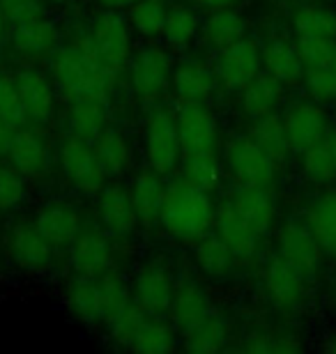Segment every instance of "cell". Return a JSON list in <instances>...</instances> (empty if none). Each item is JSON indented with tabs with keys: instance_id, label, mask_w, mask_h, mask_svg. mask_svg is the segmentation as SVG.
<instances>
[{
	"instance_id": "1",
	"label": "cell",
	"mask_w": 336,
	"mask_h": 354,
	"mask_svg": "<svg viewBox=\"0 0 336 354\" xmlns=\"http://www.w3.org/2000/svg\"><path fill=\"white\" fill-rule=\"evenodd\" d=\"M111 72L97 58L90 30L78 35L71 46H58L51 53V79L65 95L109 99Z\"/></svg>"
},
{
	"instance_id": "2",
	"label": "cell",
	"mask_w": 336,
	"mask_h": 354,
	"mask_svg": "<svg viewBox=\"0 0 336 354\" xmlns=\"http://www.w3.org/2000/svg\"><path fill=\"white\" fill-rule=\"evenodd\" d=\"M214 212L217 207L210 191L182 180L166 189L159 223L173 239L198 242L214 225Z\"/></svg>"
},
{
	"instance_id": "3",
	"label": "cell",
	"mask_w": 336,
	"mask_h": 354,
	"mask_svg": "<svg viewBox=\"0 0 336 354\" xmlns=\"http://www.w3.org/2000/svg\"><path fill=\"white\" fill-rule=\"evenodd\" d=\"M145 159L148 166L159 175L173 173L182 161L180 131H177V118L168 109H157L150 113L145 122Z\"/></svg>"
},
{
	"instance_id": "4",
	"label": "cell",
	"mask_w": 336,
	"mask_h": 354,
	"mask_svg": "<svg viewBox=\"0 0 336 354\" xmlns=\"http://www.w3.org/2000/svg\"><path fill=\"white\" fill-rule=\"evenodd\" d=\"M278 258L292 265L306 281L320 279L325 269V251L320 249L318 239L313 237L306 221L288 218L278 230Z\"/></svg>"
},
{
	"instance_id": "5",
	"label": "cell",
	"mask_w": 336,
	"mask_h": 354,
	"mask_svg": "<svg viewBox=\"0 0 336 354\" xmlns=\"http://www.w3.org/2000/svg\"><path fill=\"white\" fill-rule=\"evenodd\" d=\"M92 46H95L97 58L102 65L116 76L118 69L130 60L132 55V35L130 21H127L118 10H104L97 14L90 26Z\"/></svg>"
},
{
	"instance_id": "6",
	"label": "cell",
	"mask_w": 336,
	"mask_h": 354,
	"mask_svg": "<svg viewBox=\"0 0 336 354\" xmlns=\"http://www.w3.org/2000/svg\"><path fill=\"white\" fill-rule=\"evenodd\" d=\"M60 171L67 177L69 184L81 194H99L104 189L109 175L99 164L90 140L78 136H69L60 145Z\"/></svg>"
},
{
	"instance_id": "7",
	"label": "cell",
	"mask_w": 336,
	"mask_h": 354,
	"mask_svg": "<svg viewBox=\"0 0 336 354\" xmlns=\"http://www.w3.org/2000/svg\"><path fill=\"white\" fill-rule=\"evenodd\" d=\"M226 166L240 187H269L278 168L249 136L233 138L226 145Z\"/></svg>"
},
{
	"instance_id": "8",
	"label": "cell",
	"mask_w": 336,
	"mask_h": 354,
	"mask_svg": "<svg viewBox=\"0 0 336 354\" xmlns=\"http://www.w3.org/2000/svg\"><path fill=\"white\" fill-rule=\"evenodd\" d=\"M177 131H180L182 157L191 154H217L219 122L210 109L198 102H182L177 111Z\"/></svg>"
},
{
	"instance_id": "9",
	"label": "cell",
	"mask_w": 336,
	"mask_h": 354,
	"mask_svg": "<svg viewBox=\"0 0 336 354\" xmlns=\"http://www.w3.org/2000/svg\"><path fill=\"white\" fill-rule=\"evenodd\" d=\"M263 53L254 39L242 37L233 44L219 48L214 74L226 90H242L249 81L260 74Z\"/></svg>"
},
{
	"instance_id": "10",
	"label": "cell",
	"mask_w": 336,
	"mask_h": 354,
	"mask_svg": "<svg viewBox=\"0 0 336 354\" xmlns=\"http://www.w3.org/2000/svg\"><path fill=\"white\" fill-rule=\"evenodd\" d=\"M285 136L290 140L292 152H304L320 143L332 129L330 115L318 102H292L281 113Z\"/></svg>"
},
{
	"instance_id": "11",
	"label": "cell",
	"mask_w": 336,
	"mask_h": 354,
	"mask_svg": "<svg viewBox=\"0 0 336 354\" xmlns=\"http://www.w3.org/2000/svg\"><path fill=\"white\" fill-rule=\"evenodd\" d=\"M170 58L163 48L148 44L132 58V88L143 102H157L170 83Z\"/></svg>"
},
{
	"instance_id": "12",
	"label": "cell",
	"mask_w": 336,
	"mask_h": 354,
	"mask_svg": "<svg viewBox=\"0 0 336 354\" xmlns=\"http://www.w3.org/2000/svg\"><path fill=\"white\" fill-rule=\"evenodd\" d=\"M7 253L14 265L30 274L46 272L53 263V246L42 235L35 221H19L14 225L7 235Z\"/></svg>"
},
{
	"instance_id": "13",
	"label": "cell",
	"mask_w": 336,
	"mask_h": 354,
	"mask_svg": "<svg viewBox=\"0 0 336 354\" xmlns=\"http://www.w3.org/2000/svg\"><path fill=\"white\" fill-rule=\"evenodd\" d=\"M263 290L278 310H295L304 304L309 281L283 258H272L263 269Z\"/></svg>"
},
{
	"instance_id": "14",
	"label": "cell",
	"mask_w": 336,
	"mask_h": 354,
	"mask_svg": "<svg viewBox=\"0 0 336 354\" xmlns=\"http://www.w3.org/2000/svg\"><path fill=\"white\" fill-rule=\"evenodd\" d=\"M175 295L173 276L163 265L150 263L139 269L134 279V301L145 310L148 315H161L170 310Z\"/></svg>"
},
{
	"instance_id": "15",
	"label": "cell",
	"mask_w": 336,
	"mask_h": 354,
	"mask_svg": "<svg viewBox=\"0 0 336 354\" xmlns=\"http://www.w3.org/2000/svg\"><path fill=\"white\" fill-rule=\"evenodd\" d=\"M21 102H24L26 115L30 122L44 127L55 115V88L53 81L37 69H21L14 74Z\"/></svg>"
},
{
	"instance_id": "16",
	"label": "cell",
	"mask_w": 336,
	"mask_h": 354,
	"mask_svg": "<svg viewBox=\"0 0 336 354\" xmlns=\"http://www.w3.org/2000/svg\"><path fill=\"white\" fill-rule=\"evenodd\" d=\"M69 263L78 276H88V279L104 276L113 265V249L109 237L99 230H81L71 242Z\"/></svg>"
},
{
	"instance_id": "17",
	"label": "cell",
	"mask_w": 336,
	"mask_h": 354,
	"mask_svg": "<svg viewBox=\"0 0 336 354\" xmlns=\"http://www.w3.org/2000/svg\"><path fill=\"white\" fill-rule=\"evenodd\" d=\"M214 228H217L221 242L233 251L235 260H245L247 263L258 253L260 235L238 214V209L233 207L231 201L219 205L217 212H214Z\"/></svg>"
},
{
	"instance_id": "18",
	"label": "cell",
	"mask_w": 336,
	"mask_h": 354,
	"mask_svg": "<svg viewBox=\"0 0 336 354\" xmlns=\"http://www.w3.org/2000/svg\"><path fill=\"white\" fill-rule=\"evenodd\" d=\"M35 225L53 249H60V246H71V242L78 237V232L83 230V218L71 203L53 201L37 212Z\"/></svg>"
},
{
	"instance_id": "19",
	"label": "cell",
	"mask_w": 336,
	"mask_h": 354,
	"mask_svg": "<svg viewBox=\"0 0 336 354\" xmlns=\"http://www.w3.org/2000/svg\"><path fill=\"white\" fill-rule=\"evenodd\" d=\"M7 159L28 180H42L51 171V152H48L46 140L26 129L12 136Z\"/></svg>"
},
{
	"instance_id": "20",
	"label": "cell",
	"mask_w": 336,
	"mask_h": 354,
	"mask_svg": "<svg viewBox=\"0 0 336 354\" xmlns=\"http://www.w3.org/2000/svg\"><path fill=\"white\" fill-rule=\"evenodd\" d=\"M99 216L111 235L130 237L139 221L130 191L120 184H104V189L99 191Z\"/></svg>"
},
{
	"instance_id": "21",
	"label": "cell",
	"mask_w": 336,
	"mask_h": 354,
	"mask_svg": "<svg viewBox=\"0 0 336 354\" xmlns=\"http://www.w3.org/2000/svg\"><path fill=\"white\" fill-rule=\"evenodd\" d=\"M233 207L238 209V214L258 232L260 237H265L274 225L276 218V203L267 187H240L231 198Z\"/></svg>"
},
{
	"instance_id": "22",
	"label": "cell",
	"mask_w": 336,
	"mask_h": 354,
	"mask_svg": "<svg viewBox=\"0 0 336 354\" xmlns=\"http://www.w3.org/2000/svg\"><path fill=\"white\" fill-rule=\"evenodd\" d=\"M304 221L325 256L336 260V189H325L311 198L306 205Z\"/></svg>"
},
{
	"instance_id": "23",
	"label": "cell",
	"mask_w": 336,
	"mask_h": 354,
	"mask_svg": "<svg viewBox=\"0 0 336 354\" xmlns=\"http://www.w3.org/2000/svg\"><path fill=\"white\" fill-rule=\"evenodd\" d=\"M109 122V99L71 97L67 109V127L71 136L95 140Z\"/></svg>"
},
{
	"instance_id": "24",
	"label": "cell",
	"mask_w": 336,
	"mask_h": 354,
	"mask_svg": "<svg viewBox=\"0 0 336 354\" xmlns=\"http://www.w3.org/2000/svg\"><path fill=\"white\" fill-rule=\"evenodd\" d=\"M212 310V304L198 283L184 281L175 288L170 313H173V327L180 331V336L189 334L191 329L198 327Z\"/></svg>"
},
{
	"instance_id": "25",
	"label": "cell",
	"mask_w": 336,
	"mask_h": 354,
	"mask_svg": "<svg viewBox=\"0 0 336 354\" xmlns=\"http://www.w3.org/2000/svg\"><path fill=\"white\" fill-rule=\"evenodd\" d=\"M130 196L136 216L143 225H152L154 221H159L163 198H166V184H163L159 173L152 171L150 166L145 171H141L134 177Z\"/></svg>"
},
{
	"instance_id": "26",
	"label": "cell",
	"mask_w": 336,
	"mask_h": 354,
	"mask_svg": "<svg viewBox=\"0 0 336 354\" xmlns=\"http://www.w3.org/2000/svg\"><path fill=\"white\" fill-rule=\"evenodd\" d=\"M95 281L97 279L76 274L65 288V306L71 317L83 324L102 322V292Z\"/></svg>"
},
{
	"instance_id": "27",
	"label": "cell",
	"mask_w": 336,
	"mask_h": 354,
	"mask_svg": "<svg viewBox=\"0 0 336 354\" xmlns=\"http://www.w3.org/2000/svg\"><path fill=\"white\" fill-rule=\"evenodd\" d=\"M260 53L265 74L276 79L281 86H295L297 81L304 79V65L299 60L295 44L285 39H272L265 48H260Z\"/></svg>"
},
{
	"instance_id": "28",
	"label": "cell",
	"mask_w": 336,
	"mask_h": 354,
	"mask_svg": "<svg viewBox=\"0 0 336 354\" xmlns=\"http://www.w3.org/2000/svg\"><path fill=\"white\" fill-rule=\"evenodd\" d=\"M247 136L251 138L254 143L258 145L276 166H283L285 161L290 159L292 147H290L288 136H285L283 120H281V115H276V113L256 118L254 124L249 127Z\"/></svg>"
},
{
	"instance_id": "29",
	"label": "cell",
	"mask_w": 336,
	"mask_h": 354,
	"mask_svg": "<svg viewBox=\"0 0 336 354\" xmlns=\"http://www.w3.org/2000/svg\"><path fill=\"white\" fill-rule=\"evenodd\" d=\"M60 32L55 28L53 21L48 19H37L30 24H19L14 26L12 32V46L24 55H48L58 48Z\"/></svg>"
},
{
	"instance_id": "30",
	"label": "cell",
	"mask_w": 336,
	"mask_h": 354,
	"mask_svg": "<svg viewBox=\"0 0 336 354\" xmlns=\"http://www.w3.org/2000/svg\"><path fill=\"white\" fill-rule=\"evenodd\" d=\"M217 74L214 69L201 65V62H182L170 74V86L180 102H201L217 88Z\"/></svg>"
},
{
	"instance_id": "31",
	"label": "cell",
	"mask_w": 336,
	"mask_h": 354,
	"mask_svg": "<svg viewBox=\"0 0 336 354\" xmlns=\"http://www.w3.org/2000/svg\"><path fill=\"white\" fill-rule=\"evenodd\" d=\"M92 150H95L99 164H102V168L109 177H120L132 168V161H134L132 145H130V140L125 138L123 131L106 127L95 138Z\"/></svg>"
},
{
	"instance_id": "32",
	"label": "cell",
	"mask_w": 336,
	"mask_h": 354,
	"mask_svg": "<svg viewBox=\"0 0 336 354\" xmlns=\"http://www.w3.org/2000/svg\"><path fill=\"white\" fill-rule=\"evenodd\" d=\"M283 86L269 74H258L254 81H249L242 88V109L249 118H263L276 111L278 102H281Z\"/></svg>"
},
{
	"instance_id": "33",
	"label": "cell",
	"mask_w": 336,
	"mask_h": 354,
	"mask_svg": "<svg viewBox=\"0 0 336 354\" xmlns=\"http://www.w3.org/2000/svg\"><path fill=\"white\" fill-rule=\"evenodd\" d=\"M203 37L207 44L224 48L233 41L242 39L247 35V21L242 14L228 10V7H217V12H212L210 17L203 21L201 26Z\"/></svg>"
},
{
	"instance_id": "34",
	"label": "cell",
	"mask_w": 336,
	"mask_h": 354,
	"mask_svg": "<svg viewBox=\"0 0 336 354\" xmlns=\"http://www.w3.org/2000/svg\"><path fill=\"white\" fill-rule=\"evenodd\" d=\"M175 327H170L163 320H152V317H143L139 327L134 329V334L127 343L125 350L134 352H148V354H159L175 348Z\"/></svg>"
},
{
	"instance_id": "35",
	"label": "cell",
	"mask_w": 336,
	"mask_h": 354,
	"mask_svg": "<svg viewBox=\"0 0 336 354\" xmlns=\"http://www.w3.org/2000/svg\"><path fill=\"white\" fill-rule=\"evenodd\" d=\"M228 336H231V331H228V322L217 313V310H212V313L207 315L198 327H194L189 334L182 336L184 338V350L198 352V354L219 352V350L226 348Z\"/></svg>"
},
{
	"instance_id": "36",
	"label": "cell",
	"mask_w": 336,
	"mask_h": 354,
	"mask_svg": "<svg viewBox=\"0 0 336 354\" xmlns=\"http://www.w3.org/2000/svg\"><path fill=\"white\" fill-rule=\"evenodd\" d=\"M194 258H196L198 269H201L203 274L212 276V279H224V276L231 274L235 267L233 251L221 242L219 235L198 239Z\"/></svg>"
},
{
	"instance_id": "37",
	"label": "cell",
	"mask_w": 336,
	"mask_h": 354,
	"mask_svg": "<svg viewBox=\"0 0 336 354\" xmlns=\"http://www.w3.org/2000/svg\"><path fill=\"white\" fill-rule=\"evenodd\" d=\"M99 292H102V322L111 327L132 304L130 283L118 272L109 269L104 276H99Z\"/></svg>"
},
{
	"instance_id": "38",
	"label": "cell",
	"mask_w": 336,
	"mask_h": 354,
	"mask_svg": "<svg viewBox=\"0 0 336 354\" xmlns=\"http://www.w3.org/2000/svg\"><path fill=\"white\" fill-rule=\"evenodd\" d=\"M292 28L297 35H313V37L336 39V10L304 3L292 14Z\"/></svg>"
},
{
	"instance_id": "39",
	"label": "cell",
	"mask_w": 336,
	"mask_h": 354,
	"mask_svg": "<svg viewBox=\"0 0 336 354\" xmlns=\"http://www.w3.org/2000/svg\"><path fill=\"white\" fill-rule=\"evenodd\" d=\"M203 19L196 10H191L187 5L173 7L166 14V26H163V37L170 46L184 48L196 39V35L201 32Z\"/></svg>"
},
{
	"instance_id": "40",
	"label": "cell",
	"mask_w": 336,
	"mask_h": 354,
	"mask_svg": "<svg viewBox=\"0 0 336 354\" xmlns=\"http://www.w3.org/2000/svg\"><path fill=\"white\" fill-rule=\"evenodd\" d=\"M302 175L313 187H332V184H336V168L325 138L302 152Z\"/></svg>"
},
{
	"instance_id": "41",
	"label": "cell",
	"mask_w": 336,
	"mask_h": 354,
	"mask_svg": "<svg viewBox=\"0 0 336 354\" xmlns=\"http://www.w3.org/2000/svg\"><path fill=\"white\" fill-rule=\"evenodd\" d=\"M166 14L168 10L161 0H139L130 7L127 21L143 37H159L166 26Z\"/></svg>"
},
{
	"instance_id": "42",
	"label": "cell",
	"mask_w": 336,
	"mask_h": 354,
	"mask_svg": "<svg viewBox=\"0 0 336 354\" xmlns=\"http://www.w3.org/2000/svg\"><path fill=\"white\" fill-rule=\"evenodd\" d=\"M182 180L205 191L214 189L221 180V166L217 154H191V157H182Z\"/></svg>"
},
{
	"instance_id": "43",
	"label": "cell",
	"mask_w": 336,
	"mask_h": 354,
	"mask_svg": "<svg viewBox=\"0 0 336 354\" xmlns=\"http://www.w3.org/2000/svg\"><path fill=\"white\" fill-rule=\"evenodd\" d=\"M0 118H3L7 124H12L14 129L24 127L28 120L24 102H21V95H19L17 76H12V74H0Z\"/></svg>"
},
{
	"instance_id": "44",
	"label": "cell",
	"mask_w": 336,
	"mask_h": 354,
	"mask_svg": "<svg viewBox=\"0 0 336 354\" xmlns=\"http://www.w3.org/2000/svg\"><path fill=\"white\" fill-rule=\"evenodd\" d=\"M336 39L313 37V35H297L295 48L299 53V60L306 69H325L330 67V55Z\"/></svg>"
},
{
	"instance_id": "45",
	"label": "cell",
	"mask_w": 336,
	"mask_h": 354,
	"mask_svg": "<svg viewBox=\"0 0 336 354\" xmlns=\"http://www.w3.org/2000/svg\"><path fill=\"white\" fill-rule=\"evenodd\" d=\"M304 90L313 102L330 104L336 102V72L325 69H306L304 72Z\"/></svg>"
},
{
	"instance_id": "46",
	"label": "cell",
	"mask_w": 336,
	"mask_h": 354,
	"mask_svg": "<svg viewBox=\"0 0 336 354\" xmlns=\"http://www.w3.org/2000/svg\"><path fill=\"white\" fill-rule=\"evenodd\" d=\"M26 198V182L12 164H0V212H10Z\"/></svg>"
},
{
	"instance_id": "47",
	"label": "cell",
	"mask_w": 336,
	"mask_h": 354,
	"mask_svg": "<svg viewBox=\"0 0 336 354\" xmlns=\"http://www.w3.org/2000/svg\"><path fill=\"white\" fill-rule=\"evenodd\" d=\"M5 17L10 24H30V21L44 19V5L42 0H0Z\"/></svg>"
},
{
	"instance_id": "48",
	"label": "cell",
	"mask_w": 336,
	"mask_h": 354,
	"mask_svg": "<svg viewBox=\"0 0 336 354\" xmlns=\"http://www.w3.org/2000/svg\"><path fill=\"white\" fill-rule=\"evenodd\" d=\"M12 136H14V127L7 124L3 118H0V157L7 154V147L12 143Z\"/></svg>"
},
{
	"instance_id": "49",
	"label": "cell",
	"mask_w": 336,
	"mask_h": 354,
	"mask_svg": "<svg viewBox=\"0 0 336 354\" xmlns=\"http://www.w3.org/2000/svg\"><path fill=\"white\" fill-rule=\"evenodd\" d=\"M139 0H99V5H104V10H130Z\"/></svg>"
},
{
	"instance_id": "50",
	"label": "cell",
	"mask_w": 336,
	"mask_h": 354,
	"mask_svg": "<svg viewBox=\"0 0 336 354\" xmlns=\"http://www.w3.org/2000/svg\"><path fill=\"white\" fill-rule=\"evenodd\" d=\"M325 143H327V150L332 154V161H334V168H336V131L330 129V133L325 136Z\"/></svg>"
},
{
	"instance_id": "51",
	"label": "cell",
	"mask_w": 336,
	"mask_h": 354,
	"mask_svg": "<svg viewBox=\"0 0 336 354\" xmlns=\"http://www.w3.org/2000/svg\"><path fill=\"white\" fill-rule=\"evenodd\" d=\"M320 350L327 352V354H336V334L325 336V341L320 343Z\"/></svg>"
},
{
	"instance_id": "52",
	"label": "cell",
	"mask_w": 336,
	"mask_h": 354,
	"mask_svg": "<svg viewBox=\"0 0 336 354\" xmlns=\"http://www.w3.org/2000/svg\"><path fill=\"white\" fill-rule=\"evenodd\" d=\"M198 3L210 5V7H228L231 3H235V0H198Z\"/></svg>"
},
{
	"instance_id": "53",
	"label": "cell",
	"mask_w": 336,
	"mask_h": 354,
	"mask_svg": "<svg viewBox=\"0 0 336 354\" xmlns=\"http://www.w3.org/2000/svg\"><path fill=\"white\" fill-rule=\"evenodd\" d=\"M5 30H7V17H5L3 7H0V39L5 37Z\"/></svg>"
},
{
	"instance_id": "54",
	"label": "cell",
	"mask_w": 336,
	"mask_h": 354,
	"mask_svg": "<svg viewBox=\"0 0 336 354\" xmlns=\"http://www.w3.org/2000/svg\"><path fill=\"white\" fill-rule=\"evenodd\" d=\"M330 69H332V72H336V41L332 46V55H330Z\"/></svg>"
},
{
	"instance_id": "55",
	"label": "cell",
	"mask_w": 336,
	"mask_h": 354,
	"mask_svg": "<svg viewBox=\"0 0 336 354\" xmlns=\"http://www.w3.org/2000/svg\"><path fill=\"white\" fill-rule=\"evenodd\" d=\"M332 308H334V313H336V281H334V286H332Z\"/></svg>"
},
{
	"instance_id": "56",
	"label": "cell",
	"mask_w": 336,
	"mask_h": 354,
	"mask_svg": "<svg viewBox=\"0 0 336 354\" xmlns=\"http://www.w3.org/2000/svg\"><path fill=\"white\" fill-rule=\"evenodd\" d=\"M297 3H316V0H297Z\"/></svg>"
},
{
	"instance_id": "57",
	"label": "cell",
	"mask_w": 336,
	"mask_h": 354,
	"mask_svg": "<svg viewBox=\"0 0 336 354\" xmlns=\"http://www.w3.org/2000/svg\"><path fill=\"white\" fill-rule=\"evenodd\" d=\"M48 3H62V0H48Z\"/></svg>"
},
{
	"instance_id": "58",
	"label": "cell",
	"mask_w": 336,
	"mask_h": 354,
	"mask_svg": "<svg viewBox=\"0 0 336 354\" xmlns=\"http://www.w3.org/2000/svg\"><path fill=\"white\" fill-rule=\"evenodd\" d=\"M334 122H336V113H334Z\"/></svg>"
}]
</instances>
